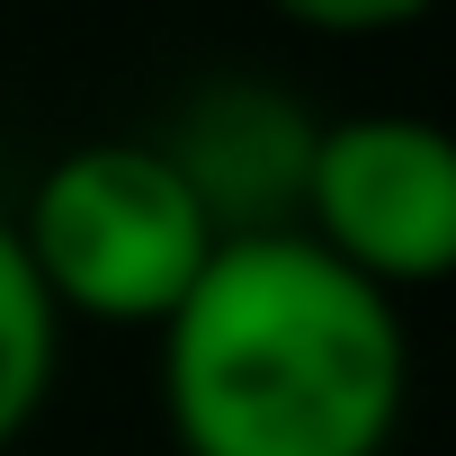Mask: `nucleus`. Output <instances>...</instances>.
I'll return each instance as SVG.
<instances>
[{"label":"nucleus","mask_w":456,"mask_h":456,"mask_svg":"<svg viewBox=\"0 0 456 456\" xmlns=\"http://www.w3.org/2000/svg\"><path fill=\"white\" fill-rule=\"evenodd\" d=\"M54 367H63V314L19 251V224L0 215V447L45 411Z\"/></svg>","instance_id":"nucleus-4"},{"label":"nucleus","mask_w":456,"mask_h":456,"mask_svg":"<svg viewBox=\"0 0 456 456\" xmlns=\"http://www.w3.org/2000/svg\"><path fill=\"white\" fill-rule=\"evenodd\" d=\"M269 10L296 19V28H322V37H385V28L429 19L438 0H269Z\"/></svg>","instance_id":"nucleus-5"},{"label":"nucleus","mask_w":456,"mask_h":456,"mask_svg":"<svg viewBox=\"0 0 456 456\" xmlns=\"http://www.w3.org/2000/svg\"><path fill=\"white\" fill-rule=\"evenodd\" d=\"M10 224H19V251H28L37 287L54 296V314L152 322V331L170 322V305L197 287V269L224 242L197 179L143 134L72 143Z\"/></svg>","instance_id":"nucleus-2"},{"label":"nucleus","mask_w":456,"mask_h":456,"mask_svg":"<svg viewBox=\"0 0 456 456\" xmlns=\"http://www.w3.org/2000/svg\"><path fill=\"white\" fill-rule=\"evenodd\" d=\"M411 403V340L385 287L296 224L224 233L161 322L179 456H385Z\"/></svg>","instance_id":"nucleus-1"},{"label":"nucleus","mask_w":456,"mask_h":456,"mask_svg":"<svg viewBox=\"0 0 456 456\" xmlns=\"http://www.w3.org/2000/svg\"><path fill=\"white\" fill-rule=\"evenodd\" d=\"M296 215L305 242H322L385 296L456 278V126L411 108H358L340 126H314Z\"/></svg>","instance_id":"nucleus-3"}]
</instances>
